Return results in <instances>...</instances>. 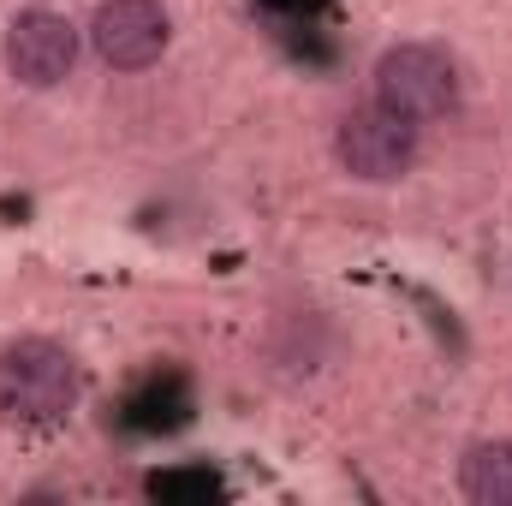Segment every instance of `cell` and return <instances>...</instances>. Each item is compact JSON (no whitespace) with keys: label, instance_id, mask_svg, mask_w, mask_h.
Here are the masks:
<instances>
[{"label":"cell","instance_id":"cell-1","mask_svg":"<svg viewBox=\"0 0 512 506\" xmlns=\"http://www.w3.org/2000/svg\"><path fill=\"white\" fill-rule=\"evenodd\" d=\"M376 102L411 126H435L459 108V66L435 42H399L376 66Z\"/></svg>","mask_w":512,"mask_h":506},{"label":"cell","instance_id":"cell-2","mask_svg":"<svg viewBox=\"0 0 512 506\" xmlns=\"http://www.w3.org/2000/svg\"><path fill=\"white\" fill-rule=\"evenodd\" d=\"M78 399V364L54 340H18L0 358V411L18 423H54Z\"/></svg>","mask_w":512,"mask_h":506},{"label":"cell","instance_id":"cell-3","mask_svg":"<svg viewBox=\"0 0 512 506\" xmlns=\"http://www.w3.org/2000/svg\"><path fill=\"white\" fill-rule=\"evenodd\" d=\"M334 155L352 179H370V185H387L399 173H411L417 161V126L387 114L382 102L376 108H358L340 120V137H334Z\"/></svg>","mask_w":512,"mask_h":506},{"label":"cell","instance_id":"cell-4","mask_svg":"<svg viewBox=\"0 0 512 506\" xmlns=\"http://www.w3.org/2000/svg\"><path fill=\"white\" fill-rule=\"evenodd\" d=\"M173 24L161 12V0H102L90 18V42L114 72H143L161 60Z\"/></svg>","mask_w":512,"mask_h":506},{"label":"cell","instance_id":"cell-5","mask_svg":"<svg viewBox=\"0 0 512 506\" xmlns=\"http://www.w3.org/2000/svg\"><path fill=\"white\" fill-rule=\"evenodd\" d=\"M72 60H78V30H72V18H60V12H48V6L12 18V30H6V72H12L18 84L48 90V84H60V78L72 72Z\"/></svg>","mask_w":512,"mask_h":506},{"label":"cell","instance_id":"cell-6","mask_svg":"<svg viewBox=\"0 0 512 506\" xmlns=\"http://www.w3.org/2000/svg\"><path fill=\"white\" fill-rule=\"evenodd\" d=\"M191 417V393H185V376L167 370V376H149L137 393L126 399V429L137 435H161V429H179Z\"/></svg>","mask_w":512,"mask_h":506},{"label":"cell","instance_id":"cell-7","mask_svg":"<svg viewBox=\"0 0 512 506\" xmlns=\"http://www.w3.org/2000/svg\"><path fill=\"white\" fill-rule=\"evenodd\" d=\"M459 489L477 506H512V441H477L459 465Z\"/></svg>","mask_w":512,"mask_h":506},{"label":"cell","instance_id":"cell-8","mask_svg":"<svg viewBox=\"0 0 512 506\" xmlns=\"http://www.w3.org/2000/svg\"><path fill=\"white\" fill-rule=\"evenodd\" d=\"M149 495L155 501H227V483L209 465H179V471L149 477Z\"/></svg>","mask_w":512,"mask_h":506},{"label":"cell","instance_id":"cell-9","mask_svg":"<svg viewBox=\"0 0 512 506\" xmlns=\"http://www.w3.org/2000/svg\"><path fill=\"white\" fill-rule=\"evenodd\" d=\"M262 12H280V18H310L316 6H328V0H256Z\"/></svg>","mask_w":512,"mask_h":506}]
</instances>
